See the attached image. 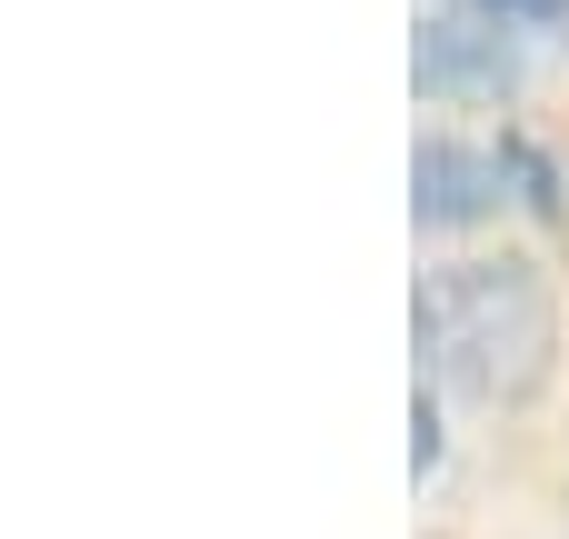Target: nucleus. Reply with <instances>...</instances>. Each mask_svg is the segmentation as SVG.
<instances>
[{
  "mask_svg": "<svg viewBox=\"0 0 569 539\" xmlns=\"http://www.w3.org/2000/svg\"><path fill=\"white\" fill-rule=\"evenodd\" d=\"M410 340H420L430 390L480 400V410H520V400H540L550 370H560V300H550V270L520 260V250L440 260V270L410 290Z\"/></svg>",
  "mask_w": 569,
  "mask_h": 539,
  "instance_id": "1",
  "label": "nucleus"
},
{
  "mask_svg": "<svg viewBox=\"0 0 569 539\" xmlns=\"http://www.w3.org/2000/svg\"><path fill=\"white\" fill-rule=\"evenodd\" d=\"M500 210H530V220H560V160L530 150L520 130L500 140H470V130H430L410 150V220L420 230H480Z\"/></svg>",
  "mask_w": 569,
  "mask_h": 539,
  "instance_id": "2",
  "label": "nucleus"
},
{
  "mask_svg": "<svg viewBox=\"0 0 569 539\" xmlns=\"http://www.w3.org/2000/svg\"><path fill=\"white\" fill-rule=\"evenodd\" d=\"M510 30H520V20H500V10H480V0L420 20V40H410L420 100H440V110H500V100L520 90V40H510Z\"/></svg>",
  "mask_w": 569,
  "mask_h": 539,
  "instance_id": "3",
  "label": "nucleus"
},
{
  "mask_svg": "<svg viewBox=\"0 0 569 539\" xmlns=\"http://www.w3.org/2000/svg\"><path fill=\"white\" fill-rule=\"evenodd\" d=\"M440 470V400L420 390V410H410V480H430Z\"/></svg>",
  "mask_w": 569,
  "mask_h": 539,
  "instance_id": "4",
  "label": "nucleus"
},
{
  "mask_svg": "<svg viewBox=\"0 0 569 539\" xmlns=\"http://www.w3.org/2000/svg\"><path fill=\"white\" fill-rule=\"evenodd\" d=\"M480 10H500L520 30H569V0H480Z\"/></svg>",
  "mask_w": 569,
  "mask_h": 539,
  "instance_id": "5",
  "label": "nucleus"
}]
</instances>
